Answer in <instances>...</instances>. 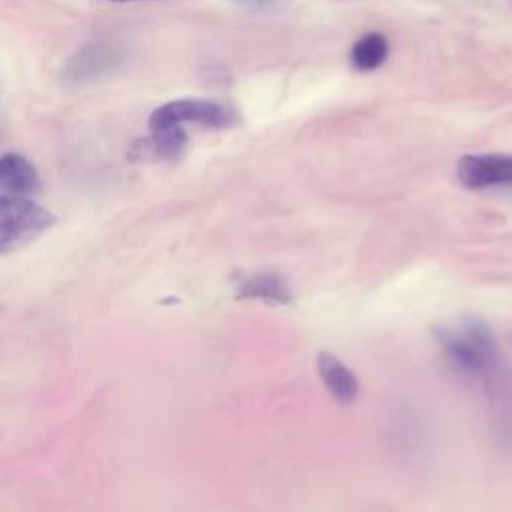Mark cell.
Listing matches in <instances>:
<instances>
[{"mask_svg":"<svg viewBox=\"0 0 512 512\" xmlns=\"http://www.w3.org/2000/svg\"><path fill=\"white\" fill-rule=\"evenodd\" d=\"M114 2H126V0H114Z\"/></svg>","mask_w":512,"mask_h":512,"instance_id":"7c38bea8","label":"cell"},{"mask_svg":"<svg viewBox=\"0 0 512 512\" xmlns=\"http://www.w3.org/2000/svg\"><path fill=\"white\" fill-rule=\"evenodd\" d=\"M388 54V42L382 34L370 32L354 42L350 50V62L356 70H374L378 68Z\"/></svg>","mask_w":512,"mask_h":512,"instance_id":"9c48e42d","label":"cell"},{"mask_svg":"<svg viewBox=\"0 0 512 512\" xmlns=\"http://www.w3.org/2000/svg\"><path fill=\"white\" fill-rule=\"evenodd\" d=\"M456 174L466 188H474V190L512 184V156L510 154H468L460 158Z\"/></svg>","mask_w":512,"mask_h":512,"instance_id":"277c9868","label":"cell"},{"mask_svg":"<svg viewBox=\"0 0 512 512\" xmlns=\"http://www.w3.org/2000/svg\"><path fill=\"white\" fill-rule=\"evenodd\" d=\"M316 370L334 400L340 404H352L358 398V380L338 356L332 352H320L316 358Z\"/></svg>","mask_w":512,"mask_h":512,"instance_id":"5b68a950","label":"cell"},{"mask_svg":"<svg viewBox=\"0 0 512 512\" xmlns=\"http://www.w3.org/2000/svg\"><path fill=\"white\" fill-rule=\"evenodd\" d=\"M186 144V132L182 126H166L152 130V136L144 142L142 154L156 158H178Z\"/></svg>","mask_w":512,"mask_h":512,"instance_id":"30bf717a","label":"cell"},{"mask_svg":"<svg viewBox=\"0 0 512 512\" xmlns=\"http://www.w3.org/2000/svg\"><path fill=\"white\" fill-rule=\"evenodd\" d=\"M116 60H118V50L110 42L96 40L84 46L82 50H78V54L68 62L66 76L76 82L88 80L112 68Z\"/></svg>","mask_w":512,"mask_h":512,"instance_id":"52a82bcc","label":"cell"},{"mask_svg":"<svg viewBox=\"0 0 512 512\" xmlns=\"http://www.w3.org/2000/svg\"><path fill=\"white\" fill-rule=\"evenodd\" d=\"M40 190V176L34 164L22 154L0 156V194L28 196Z\"/></svg>","mask_w":512,"mask_h":512,"instance_id":"8992f818","label":"cell"},{"mask_svg":"<svg viewBox=\"0 0 512 512\" xmlns=\"http://www.w3.org/2000/svg\"><path fill=\"white\" fill-rule=\"evenodd\" d=\"M188 122L210 128H226L234 122V112L210 100L182 98L166 102L160 108H156L148 120V126L150 130H156L166 126H182Z\"/></svg>","mask_w":512,"mask_h":512,"instance_id":"3957f363","label":"cell"},{"mask_svg":"<svg viewBox=\"0 0 512 512\" xmlns=\"http://www.w3.org/2000/svg\"><path fill=\"white\" fill-rule=\"evenodd\" d=\"M242 4H248V6H258V8H264V6H276V4H282V2H288V0H238Z\"/></svg>","mask_w":512,"mask_h":512,"instance_id":"8fae6325","label":"cell"},{"mask_svg":"<svg viewBox=\"0 0 512 512\" xmlns=\"http://www.w3.org/2000/svg\"><path fill=\"white\" fill-rule=\"evenodd\" d=\"M54 222L56 216L34 200L0 194V254L26 246Z\"/></svg>","mask_w":512,"mask_h":512,"instance_id":"7a4b0ae2","label":"cell"},{"mask_svg":"<svg viewBox=\"0 0 512 512\" xmlns=\"http://www.w3.org/2000/svg\"><path fill=\"white\" fill-rule=\"evenodd\" d=\"M238 298L262 300L268 304H288L292 302V292L288 282L274 272H256L238 282Z\"/></svg>","mask_w":512,"mask_h":512,"instance_id":"ba28073f","label":"cell"},{"mask_svg":"<svg viewBox=\"0 0 512 512\" xmlns=\"http://www.w3.org/2000/svg\"><path fill=\"white\" fill-rule=\"evenodd\" d=\"M448 362L462 374L494 384L502 374V350L492 328L480 318L466 316L452 326L434 328Z\"/></svg>","mask_w":512,"mask_h":512,"instance_id":"6da1fadb","label":"cell"}]
</instances>
